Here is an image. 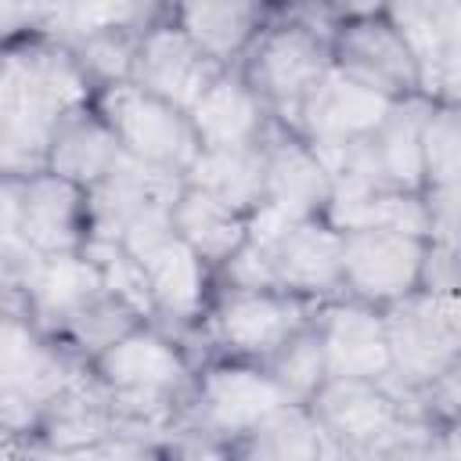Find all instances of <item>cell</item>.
I'll return each instance as SVG.
<instances>
[{"label":"cell","mask_w":461,"mask_h":461,"mask_svg":"<svg viewBox=\"0 0 461 461\" xmlns=\"http://www.w3.org/2000/svg\"><path fill=\"white\" fill-rule=\"evenodd\" d=\"M285 403H288V396L259 364L220 357V360H209L205 367H198V378L184 403L180 425L234 447L245 432H252L259 421H267Z\"/></svg>","instance_id":"obj_9"},{"label":"cell","mask_w":461,"mask_h":461,"mask_svg":"<svg viewBox=\"0 0 461 461\" xmlns=\"http://www.w3.org/2000/svg\"><path fill=\"white\" fill-rule=\"evenodd\" d=\"M184 176L137 162L122 151V158L86 191V209H90V238L101 241H119L130 223L155 209H173L176 198L184 194Z\"/></svg>","instance_id":"obj_18"},{"label":"cell","mask_w":461,"mask_h":461,"mask_svg":"<svg viewBox=\"0 0 461 461\" xmlns=\"http://www.w3.org/2000/svg\"><path fill=\"white\" fill-rule=\"evenodd\" d=\"M94 97L68 47L40 36L7 43L0 61V173L18 180L47 173L58 122Z\"/></svg>","instance_id":"obj_1"},{"label":"cell","mask_w":461,"mask_h":461,"mask_svg":"<svg viewBox=\"0 0 461 461\" xmlns=\"http://www.w3.org/2000/svg\"><path fill=\"white\" fill-rule=\"evenodd\" d=\"M331 65L385 101L421 94L418 58L389 22L385 7H342V22L331 36Z\"/></svg>","instance_id":"obj_12"},{"label":"cell","mask_w":461,"mask_h":461,"mask_svg":"<svg viewBox=\"0 0 461 461\" xmlns=\"http://www.w3.org/2000/svg\"><path fill=\"white\" fill-rule=\"evenodd\" d=\"M249 241H256L270 263L274 288L331 303L342 299V234L328 220H285L270 209L249 216Z\"/></svg>","instance_id":"obj_6"},{"label":"cell","mask_w":461,"mask_h":461,"mask_svg":"<svg viewBox=\"0 0 461 461\" xmlns=\"http://www.w3.org/2000/svg\"><path fill=\"white\" fill-rule=\"evenodd\" d=\"M173 230L198 259L220 270L249 241V216L216 202L205 191L184 187V194L173 205Z\"/></svg>","instance_id":"obj_28"},{"label":"cell","mask_w":461,"mask_h":461,"mask_svg":"<svg viewBox=\"0 0 461 461\" xmlns=\"http://www.w3.org/2000/svg\"><path fill=\"white\" fill-rule=\"evenodd\" d=\"M50 461H166V454H162V443L115 436L97 447H83V450H68V454L50 450Z\"/></svg>","instance_id":"obj_37"},{"label":"cell","mask_w":461,"mask_h":461,"mask_svg":"<svg viewBox=\"0 0 461 461\" xmlns=\"http://www.w3.org/2000/svg\"><path fill=\"white\" fill-rule=\"evenodd\" d=\"M439 443L450 461H461V418H450L439 425Z\"/></svg>","instance_id":"obj_41"},{"label":"cell","mask_w":461,"mask_h":461,"mask_svg":"<svg viewBox=\"0 0 461 461\" xmlns=\"http://www.w3.org/2000/svg\"><path fill=\"white\" fill-rule=\"evenodd\" d=\"M119 158H122V148L112 133V126L104 122V115L94 104H86V108L68 112L58 122L47 169L79 184L83 191H90Z\"/></svg>","instance_id":"obj_25"},{"label":"cell","mask_w":461,"mask_h":461,"mask_svg":"<svg viewBox=\"0 0 461 461\" xmlns=\"http://www.w3.org/2000/svg\"><path fill=\"white\" fill-rule=\"evenodd\" d=\"M119 425H115V400L112 389L86 367L79 371L40 414L32 439L47 450L68 454V450H83V447H97L104 439H115Z\"/></svg>","instance_id":"obj_22"},{"label":"cell","mask_w":461,"mask_h":461,"mask_svg":"<svg viewBox=\"0 0 461 461\" xmlns=\"http://www.w3.org/2000/svg\"><path fill=\"white\" fill-rule=\"evenodd\" d=\"M94 108L112 126L119 148L137 162H148V166L184 176L202 151L191 115L180 112L176 104L140 90L137 83H119V86L101 90L94 97Z\"/></svg>","instance_id":"obj_11"},{"label":"cell","mask_w":461,"mask_h":461,"mask_svg":"<svg viewBox=\"0 0 461 461\" xmlns=\"http://www.w3.org/2000/svg\"><path fill=\"white\" fill-rule=\"evenodd\" d=\"M421 198L429 209V241L461 245V176L429 184Z\"/></svg>","instance_id":"obj_36"},{"label":"cell","mask_w":461,"mask_h":461,"mask_svg":"<svg viewBox=\"0 0 461 461\" xmlns=\"http://www.w3.org/2000/svg\"><path fill=\"white\" fill-rule=\"evenodd\" d=\"M321 303L288 292H230L216 288V299L202 321V335L223 360L263 364L295 331H303Z\"/></svg>","instance_id":"obj_10"},{"label":"cell","mask_w":461,"mask_h":461,"mask_svg":"<svg viewBox=\"0 0 461 461\" xmlns=\"http://www.w3.org/2000/svg\"><path fill=\"white\" fill-rule=\"evenodd\" d=\"M342 7H285L274 11L245 61L238 65L270 115L288 126L306 94L331 72V36Z\"/></svg>","instance_id":"obj_2"},{"label":"cell","mask_w":461,"mask_h":461,"mask_svg":"<svg viewBox=\"0 0 461 461\" xmlns=\"http://www.w3.org/2000/svg\"><path fill=\"white\" fill-rule=\"evenodd\" d=\"M187 115L202 148H252L263 144L277 122L241 68H227Z\"/></svg>","instance_id":"obj_23"},{"label":"cell","mask_w":461,"mask_h":461,"mask_svg":"<svg viewBox=\"0 0 461 461\" xmlns=\"http://www.w3.org/2000/svg\"><path fill=\"white\" fill-rule=\"evenodd\" d=\"M140 36L144 32H137V29H108V32H97L72 47V58L83 68V76L90 79L94 94L119 86V83H133Z\"/></svg>","instance_id":"obj_33"},{"label":"cell","mask_w":461,"mask_h":461,"mask_svg":"<svg viewBox=\"0 0 461 461\" xmlns=\"http://www.w3.org/2000/svg\"><path fill=\"white\" fill-rule=\"evenodd\" d=\"M378 461H450V457H447V450L439 443V429H429V432H418V436L403 439L400 447H393Z\"/></svg>","instance_id":"obj_40"},{"label":"cell","mask_w":461,"mask_h":461,"mask_svg":"<svg viewBox=\"0 0 461 461\" xmlns=\"http://www.w3.org/2000/svg\"><path fill=\"white\" fill-rule=\"evenodd\" d=\"M393 104L396 101H385L382 94L346 79L331 65V72L299 104V112L288 122V130L299 133L317 155H331V151H342L353 140L367 137L389 115Z\"/></svg>","instance_id":"obj_16"},{"label":"cell","mask_w":461,"mask_h":461,"mask_svg":"<svg viewBox=\"0 0 461 461\" xmlns=\"http://www.w3.org/2000/svg\"><path fill=\"white\" fill-rule=\"evenodd\" d=\"M421 158H425V187L439 180L461 176V108L436 101L425 130H421Z\"/></svg>","instance_id":"obj_35"},{"label":"cell","mask_w":461,"mask_h":461,"mask_svg":"<svg viewBox=\"0 0 461 461\" xmlns=\"http://www.w3.org/2000/svg\"><path fill=\"white\" fill-rule=\"evenodd\" d=\"M86 259L97 267L104 288L112 295H119L122 303H130L133 310L144 313L148 324H155V306H151V292H148V277H144V267L119 245V241H101V238H90L86 241Z\"/></svg>","instance_id":"obj_34"},{"label":"cell","mask_w":461,"mask_h":461,"mask_svg":"<svg viewBox=\"0 0 461 461\" xmlns=\"http://www.w3.org/2000/svg\"><path fill=\"white\" fill-rule=\"evenodd\" d=\"M324 220L339 234L353 230H396L429 238V209L421 194L407 191H371L357 184H335V194L328 202Z\"/></svg>","instance_id":"obj_26"},{"label":"cell","mask_w":461,"mask_h":461,"mask_svg":"<svg viewBox=\"0 0 461 461\" xmlns=\"http://www.w3.org/2000/svg\"><path fill=\"white\" fill-rule=\"evenodd\" d=\"M259 367L281 385L288 403H310L317 396V389L328 382V360H324V346H321L317 324L310 321L277 353H270Z\"/></svg>","instance_id":"obj_32"},{"label":"cell","mask_w":461,"mask_h":461,"mask_svg":"<svg viewBox=\"0 0 461 461\" xmlns=\"http://www.w3.org/2000/svg\"><path fill=\"white\" fill-rule=\"evenodd\" d=\"M429 238L396 230L342 234V292L367 306H393L421 288Z\"/></svg>","instance_id":"obj_13"},{"label":"cell","mask_w":461,"mask_h":461,"mask_svg":"<svg viewBox=\"0 0 461 461\" xmlns=\"http://www.w3.org/2000/svg\"><path fill=\"white\" fill-rule=\"evenodd\" d=\"M104 288L97 267L86 259V252H65V256H43L36 263V270L29 274L18 306L4 310V313H18L25 317L36 331H43L47 339L58 335V328L79 313L90 299H97Z\"/></svg>","instance_id":"obj_21"},{"label":"cell","mask_w":461,"mask_h":461,"mask_svg":"<svg viewBox=\"0 0 461 461\" xmlns=\"http://www.w3.org/2000/svg\"><path fill=\"white\" fill-rule=\"evenodd\" d=\"M421 407H425V414L436 425H443L450 418H461V367H454L447 378H439L436 385H429L421 393Z\"/></svg>","instance_id":"obj_39"},{"label":"cell","mask_w":461,"mask_h":461,"mask_svg":"<svg viewBox=\"0 0 461 461\" xmlns=\"http://www.w3.org/2000/svg\"><path fill=\"white\" fill-rule=\"evenodd\" d=\"M385 14L414 50L421 83L454 47H461V0H403L385 4Z\"/></svg>","instance_id":"obj_31"},{"label":"cell","mask_w":461,"mask_h":461,"mask_svg":"<svg viewBox=\"0 0 461 461\" xmlns=\"http://www.w3.org/2000/svg\"><path fill=\"white\" fill-rule=\"evenodd\" d=\"M227 68L216 65L205 50L194 47V40L173 22V14L166 11V18H158L137 47V65H133V83L169 104H176L180 112H191L202 94L223 76Z\"/></svg>","instance_id":"obj_15"},{"label":"cell","mask_w":461,"mask_h":461,"mask_svg":"<svg viewBox=\"0 0 461 461\" xmlns=\"http://www.w3.org/2000/svg\"><path fill=\"white\" fill-rule=\"evenodd\" d=\"M385 313L393 375L389 382L403 393L421 396L429 385L461 367V299L414 292Z\"/></svg>","instance_id":"obj_4"},{"label":"cell","mask_w":461,"mask_h":461,"mask_svg":"<svg viewBox=\"0 0 461 461\" xmlns=\"http://www.w3.org/2000/svg\"><path fill=\"white\" fill-rule=\"evenodd\" d=\"M306 411L324 432L335 461H378L403 439L439 429L425 414L421 396L403 393L389 378H328Z\"/></svg>","instance_id":"obj_3"},{"label":"cell","mask_w":461,"mask_h":461,"mask_svg":"<svg viewBox=\"0 0 461 461\" xmlns=\"http://www.w3.org/2000/svg\"><path fill=\"white\" fill-rule=\"evenodd\" d=\"M90 371L115 393H148V396H173L184 400L194 389L198 367L191 364L187 349L155 324H140L122 342H115Z\"/></svg>","instance_id":"obj_14"},{"label":"cell","mask_w":461,"mask_h":461,"mask_svg":"<svg viewBox=\"0 0 461 461\" xmlns=\"http://www.w3.org/2000/svg\"><path fill=\"white\" fill-rule=\"evenodd\" d=\"M0 234H18L40 256L83 252L90 241L86 191L58 173L0 176Z\"/></svg>","instance_id":"obj_8"},{"label":"cell","mask_w":461,"mask_h":461,"mask_svg":"<svg viewBox=\"0 0 461 461\" xmlns=\"http://www.w3.org/2000/svg\"><path fill=\"white\" fill-rule=\"evenodd\" d=\"M436 101L425 94L403 97L389 108V115L360 140L342 151L321 155L335 184H357L371 191H425V158H421V130Z\"/></svg>","instance_id":"obj_5"},{"label":"cell","mask_w":461,"mask_h":461,"mask_svg":"<svg viewBox=\"0 0 461 461\" xmlns=\"http://www.w3.org/2000/svg\"><path fill=\"white\" fill-rule=\"evenodd\" d=\"M230 461H335L306 403H285L230 447Z\"/></svg>","instance_id":"obj_29"},{"label":"cell","mask_w":461,"mask_h":461,"mask_svg":"<svg viewBox=\"0 0 461 461\" xmlns=\"http://www.w3.org/2000/svg\"><path fill=\"white\" fill-rule=\"evenodd\" d=\"M457 299H461V245H457Z\"/></svg>","instance_id":"obj_42"},{"label":"cell","mask_w":461,"mask_h":461,"mask_svg":"<svg viewBox=\"0 0 461 461\" xmlns=\"http://www.w3.org/2000/svg\"><path fill=\"white\" fill-rule=\"evenodd\" d=\"M169 14L194 40V47L223 68H238L274 18L270 7L252 0H194L169 7Z\"/></svg>","instance_id":"obj_24"},{"label":"cell","mask_w":461,"mask_h":461,"mask_svg":"<svg viewBox=\"0 0 461 461\" xmlns=\"http://www.w3.org/2000/svg\"><path fill=\"white\" fill-rule=\"evenodd\" d=\"M140 324H148L140 310H133L130 303H122V299L112 295V292H101L97 299H90L79 313H72V317L58 328L54 342H58L72 360H79L83 367H90L94 360H101L115 342H122V339H126L130 331H137Z\"/></svg>","instance_id":"obj_30"},{"label":"cell","mask_w":461,"mask_h":461,"mask_svg":"<svg viewBox=\"0 0 461 461\" xmlns=\"http://www.w3.org/2000/svg\"><path fill=\"white\" fill-rule=\"evenodd\" d=\"M184 184L194 191L212 194L216 202L238 209L241 216H252L263 205L267 191V158L263 144L252 148H202L191 169L184 173Z\"/></svg>","instance_id":"obj_27"},{"label":"cell","mask_w":461,"mask_h":461,"mask_svg":"<svg viewBox=\"0 0 461 461\" xmlns=\"http://www.w3.org/2000/svg\"><path fill=\"white\" fill-rule=\"evenodd\" d=\"M421 94L429 101H443V104H457L461 108V47H454L421 83Z\"/></svg>","instance_id":"obj_38"},{"label":"cell","mask_w":461,"mask_h":461,"mask_svg":"<svg viewBox=\"0 0 461 461\" xmlns=\"http://www.w3.org/2000/svg\"><path fill=\"white\" fill-rule=\"evenodd\" d=\"M137 263L144 267V277H148L155 328L184 342V335L202 328L216 299V270L205 259H198L176 234Z\"/></svg>","instance_id":"obj_17"},{"label":"cell","mask_w":461,"mask_h":461,"mask_svg":"<svg viewBox=\"0 0 461 461\" xmlns=\"http://www.w3.org/2000/svg\"><path fill=\"white\" fill-rule=\"evenodd\" d=\"M267 158V191L263 205L285 220H324L328 202L335 194V176L321 162V155L288 126L274 122L263 140Z\"/></svg>","instance_id":"obj_20"},{"label":"cell","mask_w":461,"mask_h":461,"mask_svg":"<svg viewBox=\"0 0 461 461\" xmlns=\"http://www.w3.org/2000/svg\"><path fill=\"white\" fill-rule=\"evenodd\" d=\"M86 371L54 339L36 331L25 317L4 313L0 321V425L4 432L32 436L43 407Z\"/></svg>","instance_id":"obj_7"},{"label":"cell","mask_w":461,"mask_h":461,"mask_svg":"<svg viewBox=\"0 0 461 461\" xmlns=\"http://www.w3.org/2000/svg\"><path fill=\"white\" fill-rule=\"evenodd\" d=\"M328 378H364L382 382L393 375L389 357V335H385V313L378 306H367L360 299H331L321 303L313 313Z\"/></svg>","instance_id":"obj_19"}]
</instances>
